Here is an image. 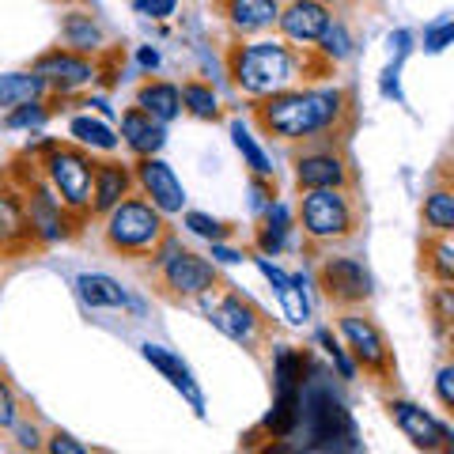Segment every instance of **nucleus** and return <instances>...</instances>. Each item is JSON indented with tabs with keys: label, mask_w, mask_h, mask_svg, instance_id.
Here are the masks:
<instances>
[{
	"label": "nucleus",
	"mask_w": 454,
	"mask_h": 454,
	"mask_svg": "<svg viewBox=\"0 0 454 454\" xmlns=\"http://www.w3.org/2000/svg\"><path fill=\"white\" fill-rule=\"evenodd\" d=\"M38 247L42 239L31 227V216H27L23 193L4 170L0 175V258H23V254H31Z\"/></svg>",
	"instance_id": "nucleus-10"
},
{
	"label": "nucleus",
	"mask_w": 454,
	"mask_h": 454,
	"mask_svg": "<svg viewBox=\"0 0 454 454\" xmlns=\"http://www.w3.org/2000/svg\"><path fill=\"white\" fill-rule=\"evenodd\" d=\"M330 23V4H322V0H288V8L277 12V31L295 46H315Z\"/></svg>",
	"instance_id": "nucleus-15"
},
{
	"label": "nucleus",
	"mask_w": 454,
	"mask_h": 454,
	"mask_svg": "<svg viewBox=\"0 0 454 454\" xmlns=\"http://www.w3.org/2000/svg\"><path fill=\"white\" fill-rule=\"evenodd\" d=\"M186 227H190L193 235L208 239V243H223V239L231 235V227L220 223V220H212V216H205V212H186Z\"/></svg>",
	"instance_id": "nucleus-35"
},
{
	"label": "nucleus",
	"mask_w": 454,
	"mask_h": 454,
	"mask_svg": "<svg viewBox=\"0 0 454 454\" xmlns=\"http://www.w3.org/2000/svg\"><path fill=\"white\" fill-rule=\"evenodd\" d=\"M178 95H182V110H190L193 118H201V121H216L220 118L216 95H212L208 83L190 80V83H182V88H178Z\"/></svg>",
	"instance_id": "nucleus-28"
},
{
	"label": "nucleus",
	"mask_w": 454,
	"mask_h": 454,
	"mask_svg": "<svg viewBox=\"0 0 454 454\" xmlns=\"http://www.w3.org/2000/svg\"><path fill=\"white\" fill-rule=\"evenodd\" d=\"M303 372H307L303 352H295V348L277 352V387H303Z\"/></svg>",
	"instance_id": "nucleus-33"
},
{
	"label": "nucleus",
	"mask_w": 454,
	"mask_h": 454,
	"mask_svg": "<svg viewBox=\"0 0 454 454\" xmlns=\"http://www.w3.org/2000/svg\"><path fill=\"white\" fill-rule=\"evenodd\" d=\"M42 175H46L50 190L57 193V201L68 208V216L76 223L91 220V175H95V160L80 145H61V140H50L31 152Z\"/></svg>",
	"instance_id": "nucleus-4"
},
{
	"label": "nucleus",
	"mask_w": 454,
	"mask_h": 454,
	"mask_svg": "<svg viewBox=\"0 0 454 454\" xmlns=\"http://www.w3.org/2000/svg\"><path fill=\"white\" fill-rule=\"evenodd\" d=\"M337 61H330L318 46H295V42H235L227 50V73L231 83L250 98L288 91V88H307L310 80L333 76Z\"/></svg>",
	"instance_id": "nucleus-2"
},
{
	"label": "nucleus",
	"mask_w": 454,
	"mask_h": 454,
	"mask_svg": "<svg viewBox=\"0 0 454 454\" xmlns=\"http://www.w3.org/2000/svg\"><path fill=\"white\" fill-rule=\"evenodd\" d=\"M307 417V432L315 439V447H337V439H352V420L340 409L337 397H330L325 390H310L300 394V420Z\"/></svg>",
	"instance_id": "nucleus-12"
},
{
	"label": "nucleus",
	"mask_w": 454,
	"mask_h": 454,
	"mask_svg": "<svg viewBox=\"0 0 454 454\" xmlns=\"http://www.w3.org/2000/svg\"><path fill=\"white\" fill-rule=\"evenodd\" d=\"M450 38H454V23H450V20H439L435 27H428V31H424V46H428L432 53H439V50H447Z\"/></svg>",
	"instance_id": "nucleus-38"
},
{
	"label": "nucleus",
	"mask_w": 454,
	"mask_h": 454,
	"mask_svg": "<svg viewBox=\"0 0 454 454\" xmlns=\"http://www.w3.org/2000/svg\"><path fill=\"white\" fill-rule=\"evenodd\" d=\"M140 65L155 68V65H160V53H155V50H140Z\"/></svg>",
	"instance_id": "nucleus-45"
},
{
	"label": "nucleus",
	"mask_w": 454,
	"mask_h": 454,
	"mask_svg": "<svg viewBox=\"0 0 454 454\" xmlns=\"http://www.w3.org/2000/svg\"><path fill=\"white\" fill-rule=\"evenodd\" d=\"M212 258H220V262H243V254L227 250V247H220V243H212Z\"/></svg>",
	"instance_id": "nucleus-44"
},
{
	"label": "nucleus",
	"mask_w": 454,
	"mask_h": 454,
	"mask_svg": "<svg viewBox=\"0 0 454 454\" xmlns=\"http://www.w3.org/2000/svg\"><path fill=\"white\" fill-rule=\"evenodd\" d=\"M46 450H53V454H83L88 447H83V443H76L73 435H53L50 443H46Z\"/></svg>",
	"instance_id": "nucleus-42"
},
{
	"label": "nucleus",
	"mask_w": 454,
	"mask_h": 454,
	"mask_svg": "<svg viewBox=\"0 0 454 454\" xmlns=\"http://www.w3.org/2000/svg\"><path fill=\"white\" fill-rule=\"evenodd\" d=\"M250 114L265 137L333 148V137L345 140L356 125V95L348 88H288L254 98Z\"/></svg>",
	"instance_id": "nucleus-1"
},
{
	"label": "nucleus",
	"mask_w": 454,
	"mask_h": 454,
	"mask_svg": "<svg viewBox=\"0 0 454 454\" xmlns=\"http://www.w3.org/2000/svg\"><path fill=\"white\" fill-rule=\"evenodd\" d=\"M152 265L160 269L155 277V292L170 303H186L197 300L201 292H208L212 284H220L216 269H212L205 258H197L193 250H182L175 235L163 239V247L152 254Z\"/></svg>",
	"instance_id": "nucleus-6"
},
{
	"label": "nucleus",
	"mask_w": 454,
	"mask_h": 454,
	"mask_svg": "<svg viewBox=\"0 0 454 454\" xmlns=\"http://www.w3.org/2000/svg\"><path fill=\"white\" fill-rule=\"evenodd\" d=\"M16 420H20V402H16V390L8 387V379H0V432H8Z\"/></svg>",
	"instance_id": "nucleus-37"
},
{
	"label": "nucleus",
	"mask_w": 454,
	"mask_h": 454,
	"mask_svg": "<svg viewBox=\"0 0 454 454\" xmlns=\"http://www.w3.org/2000/svg\"><path fill=\"white\" fill-rule=\"evenodd\" d=\"M322 4H340V0H322Z\"/></svg>",
	"instance_id": "nucleus-46"
},
{
	"label": "nucleus",
	"mask_w": 454,
	"mask_h": 454,
	"mask_svg": "<svg viewBox=\"0 0 454 454\" xmlns=\"http://www.w3.org/2000/svg\"><path fill=\"white\" fill-rule=\"evenodd\" d=\"M137 106L145 110V114H152L155 121H175L178 114H182V95H178V88L175 83H163V80H145L137 88Z\"/></svg>",
	"instance_id": "nucleus-21"
},
{
	"label": "nucleus",
	"mask_w": 454,
	"mask_h": 454,
	"mask_svg": "<svg viewBox=\"0 0 454 454\" xmlns=\"http://www.w3.org/2000/svg\"><path fill=\"white\" fill-rule=\"evenodd\" d=\"M121 137L137 155H155L163 148V140H167L163 121H155L152 114H145L140 106H129L121 114Z\"/></svg>",
	"instance_id": "nucleus-20"
},
{
	"label": "nucleus",
	"mask_w": 454,
	"mask_h": 454,
	"mask_svg": "<svg viewBox=\"0 0 454 454\" xmlns=\"http://www.w3.org/2000/svg\"><path fill=\"white\" fill-rule=\"evenodd\" d=\"M318 292L337 310H356L372 300V273L356 258H325L318 265Z\"/></svg>",
	"instance_id": "nucleus-9"
},
{
	"label": "nucleus",
	"mask_w": 454,
	"mask_h": 454,
	"mask_svg": "<svg viewBox=\"0 0 454 454\" xmlns=\"http://www.w3.org/2000/svg\"><path fill=\"white\" fill-rule=\"evenodd\" d=\"M76 288H80V300L88 307H110V310L129 307V295H125V288L114 277H106V273H83L76 280Z\"/></svg>",
	"instance_id": "nucleus-24"
},
{
	"label": "nucleus",
	"mask_w": 454,
	"mask_h": 454,
	"mask_svg": "<svg viewBox=\"0 0 454 454\" xmlns=\"http://www.w3.org/2000/svg\"><path fill=\"white\" fill-rule=\"evenodd\" d=\"M300 231L310 250L345 243L360 231V201L352 190H303Z\"/></svg>",
	"instance_id": "nucleus-5"
},
{
	"label": "nucleus",
	"mask_w": 454,
	"mask_h": 454,
	"mask_svg": "<svg viewBox=\"0 0 454 454\" xmlns=\"http://www.w3.org/2000/svg\"><path fill=\"white\" fill-rule=\"evenodd\" d=\"M35 73L50 83L53 95H68V91L83 88V83H95V57L76 53V50H68V46L65 50L57 46V50L38 57Z\"/></svg>",
	"instance_id": "nucleus-13"
},
{
	"label": "nucleus",
	"mask_w": 454,
	"mask_h": 454,
	"mask_svg": "<svg viewBox=\"0 0 454 454\" xmlns=\"http://www.w3.org/2000/svg\"><path fill=\"white\" fill-rule=\"evenodd\" d=\"M137 178L133 170L125 163H114V160H103L95 163V175H91V216H106V212L125 201L133 193Z\"/></svg>",
	"instance_id": "nucleus-17"
},
{
	"label": "nucleus",
	"mask_w": 454,
	"mask_h": 454,
	"mask_svg": "<svg viewBox=\"0 0 454 454\" xmlns=\"http://www.w3.org/2000/svg\"><path fill=\"white\" fill-rule=\"evenodd\" d=\"M46 95H50V83L42 80L35 68L31 73H4L0 76V110L35 103V98H46Z\"/></svg>",
	"instance_id": "nucleus-22"
},
{
	"label": "nucleus",
	"mask_w": 454,
	"mask_h": 454,
	"mask_svg": "<svg viewBox=\"0 0 454 454\" xmlns=\"http://www.w3.org/2000/svg\"><path fill=\"white\" fill-rule=\"evenodd\" d=\"M318 340H322V348L330 352V360L337 364V372H340V379H356V364H352V356L345 348H340V340L330 333V330H318Z\"/></svg>",
	"instance_id": "nucleus-36"
},
{
	"label": "nucleus",
	"mask_w": 454,
	"mask_h": 454,
	"mask_svg": "<svg viewBox=\"0 0 454 454\" xmlns=\"http://www.w3.org/2000/svg\"><path fill=\"white\" fill-rule=\"evenodd\" d=\"M212 8H216L239 35H262L269 27H277L280 0H212Z\"/></svg>",
	"instance_id": "nucleus-18"
},
{
	"label": "nucleus",
	"mask_w": 454,
	"mask_h": 454,
	"mask_svg": "<svg viewBox=\"0 0 454 454\" xmlns=\"http://www.w3.org/2000/svg\"><path fill=\"white\" fill-rule=\"evenodd\" d=\"M280 300H284V310H288V318H292L295 325L307 322V303L300 300V292H295V280L288 284V288H280Z\"/></svg>",
	"instance_id": "nucleus-39"
},
{
	"label": "nucleus",
	"mask_w": 454,
	"mask_h": 454,
	"mask_svg": "<svg viewBox=\"0 0 454 454\" xmlns=\"http://www.w3.org/2000/svg\"><path fill=\"white\" fill-rule=\"evenodd\" d=\"M12 428H16V424H12ZM16 435H20V447L27 450V447H31V450H38L42 443H38V432L35 428H16Z\"/></svg>",
	"instance_id": "nucleus-43"
},
{
	"label": "nucleus",
	"mask_w": 454,
	"mask_h": 454,
	"mask_svg": "<svg viewBox=\"0 0 454 454\" xmlns=\"http://www.w3.org/2000/svg\"><path fill=\"white\" fill-rule=\"evenodd\" d=\"M197 300H201V307L208 310V318L216 322V330H223L227 337L239 340V345L250 348V352H262L273 322H269V315L258 303L247 300V295L235 292V288H220V284H212V288L201 292Z\"/></svg>",
	"instance_id": "nucleus-7"
},
{
	"label": "nucleus",
	"mask_w": 454,
	"mask_h": 454,
	"mask_svg": "<svg viewBox=\"0 0 454 454\" xmlns=\"http://www.w3.org/2000/svg\"><path fill=\"white\" fill-rule=\"evenodd\" d=\"M170 235V227L163 220V212L145 197H125L103 216V243L118 258H148L163 247V239Z\"/></svg>",
	"instance_id": "nucleus-3"
},
{
	"label": "nucleus",
	"mask_w": 454,
	"mask_h": 454,
	"mask_svg": "<svg viewBox=\"0 0 454 454\" xmlns=\"http://www.w3.org/2000/svg\"><path fill=\"white\" fill-rule=\"evenodd\" d=\"M300 394H303V387H277L273 413H269L262 424L273 439H288L295 428H300Z\"/></svg>",
	"instance_id": "nucleus-23"
},
{
	"label": "nucleus",
	"mask_w": 454,
	"mask_h": 454,
	"mask_svg": "<svg viewBox=\"0 0 454 454\" xmlns=\"http://www.w3.org/2000/svg\"><path fill=\"white\" fill-rule=\"evenodd\" d=\"M428 303H432V318H435L439 337H447V333H450V318H454V295H450V284H435Z\"/></svg>",
	"instance_id": "nucleus-34"
},
{
	"label": "nucleus",
	"mask_w": 454,
	"mask_h": 454,
	"mask_svg": "<svg viewBox=\"0 0 454 454\" xmlns=\"http://www.w3.org/2000/svg\"><path fill=\"white\" fill-rule=\"evenodd\" d=\"M140 352H145V360H148L163 379H170V387H178L182 394H186V402L197 409V417H205V397H201V390H197V382H193V375H190V367L182 364L175 352H167L163 345H152V340H148V345L140 348Z\"/></svg>",
	"instance_id": "nucleus-19"
},
{
	"label": "nucleus",
	"mask_w": 454,
	"mask_h": 454,
	"mask_svg": "<svg viewBox=\"0 0 454 454\" xmlns=\"http://www.w3.org/2000/svg\"><path fill=\"white\" fill-rule=\"evenodd\" d=\"M387 409H390V417H394L397 428L405 432V439H413V447H420V450H450L454 447L450 428L443 420H435L428 409H420L413 402H397V397Z\"/></svg>",
	"instance_id": "nucleus-14"
},
{
	"label": "nucleus",
	"mask_w": 454,
	"mask_h": 454,
	"mask_svg": "<svg viewBox=\"0 0 454 454\" xmlns=\"http://www.w3.org/2000/svg\"><path fill=\"white\" fill-rule=\"evenodd\" d=\"M420 216H424V223H428V231H439V235L454 231V186L450 182H439V186L424 197Z\"/></svg>",
	"instance_id": "nucleus-27"
},
{
	"label": "nucleus",
	"mask_w": 454,
	"mask_h": 454,
	"mask_svg": "<svg viewBox=\"0 0 454 454\" xmlns=\"http://www.w3.org/2000/svg\"><path fill=\"white\" fill-rule=\"evenodd\" d=\"M61 38H65V46L76 50V53L103 50V31H98V23L88 16V12H68L61 20Z\"/></svg>",
	"instance_id": "nucleus-26"
},
{
	"label": "nucleus",
	"mask_w": 454,
	"mask_h": 454,
	"mask_svg": "<svg viewBox=\"0 0 454 454\" xmlns=\"http://www.w3.org/2000/svg\"><path fill=\"white\" fill-rule=\"evenodd\" d=\"M231 137H235V148L243 152V160H247V167L254 170V175H258V178H273V163H269V155L258 148V140L247 133L243 121H231Z\"/></svg>",
	"instance_id": "nucleus-30"
},
{
	"label": "nucleus",
	"mask_w": 454,
	"mask_h": 454,
	"mask_svg": "<svg viewBox=\"0 0 454 454\" xmlns=\"http://www.w3.org/2000/svg\"><path fill=\"white\" fill-rule=\"evenodd\" d=\"M284 239H288V208L273 201L269 212H265L262 227H258V250L262 254H277L284 247Z\"/></svg>",
	"instance_id": "nucleus-29"
},
{
	"label": "nucleus",
	"mask_w": 454,
	"mask_h": 454,
	"mask_svg": "<svg viewBox=\"0 0 454 454\" xmlns=\"http://www.w3.org/2000/svg\"><path fill=\"white\" fill-rule=\"evenodd\" d=\"M337 330H340V337H345V348H348L352 364L364 367L375 382H394V375H397L394 352H390L387 337H382V330L372 318H364L360 310H340Z\"/></svg>",
	"instance_id": "nucleus-8"
},
{
	"label": "nucleus",
	"mask_w": 454,
	"mask_h": 454,
	"mask_svg": "<svg viewBox=\"0 0 454 454\" xmlns=\"http://www.w3.org/2000/svg\"><path fill=\"white\" fill-rule=\"evenodd\" d=\"M295 186L303 190H352L356 175L348 170V160L337 148H307L295 155Z\"/></svg>",
	"instance_id": "nucleus-11"
},
{
	"label": "nucleus",
	"mask_w": 454,
	"mask_h": 454,
	"mask_svg": "<svg viewBox=\"0 0 454 454\" xmlns=\"http://www.w3.org/2000/svg\"><path fill=\"white\" fill-rule=\"evenodd\" d=\"M68 133H73L80 145H88V148H103V152H114V148H118V137H114L106 125H103V121H95V118H73Z\"/></svg>",
	"instance_id": "nucleus-31"
},
{
	"label": "nucleus",
	"mask_w": 454,
	"mask_h": 454,
	"mask_svg": "<svg viewBox=\"0 0 454 454\" xmlns=\"http://www.w3.org/2000/svg\"><path fill=\"white\" fill-rule=\"evenodd\" d=\"M420 265H424V273H428L435 284H450L454 280V243H450V235H439L432 231L428 239H424V247H420Z\"/></svg>",
	"instance_id": "nucleus-25"
},
{
	"label": "nucleus",
	"mask_w": 454,
	"mask_h": 454,
	"mask_svg": "<svg viewBox=\"0 0 454 454\" xmlns=\"http://www.w3.org/2000/svg\"><path fill=\"white\" fill-rule=\"evenodd\" d=\"M53 114V103L50 98H35V103H23V106H12L4 125L8 129H27V125H42Z\"/></svg>",
	"instance_id": "nucleus-32"
},
{
	"label": "nucleus",
	"mask_w": 454,
	"mask_h": 454,
	"mask_svg": "<svg viewBox=\"0 0 454 454\" xmlns=\"http://www.w3.org/2000/svg\"><path fill=\"white\" fill-rule=\"evenodd\" d=\"M133 178L140 182L145 197L163 212V216H175V212H182V205H186V190H182V182L175 178V170H170L163 160H155V155H140Z\"/></svg>",
	"instance_id": "nucleus-16"
},
{
	"label": "nucleus",
	"mask_w": 454,
	"mask_h": 454,
	"mask_svg": "<svg viewBox=\"0 0 454 454\" xmlns=\"http://www.w3.org/2000/svg\"><path fill=\"white\" fill-rule=\"evenodd\" d=\"M435 394L447 409H454V367H443V372L435 375Z\"/></svg>",
	"instance_id": "nucleus-41"
},
{
	"label": "nucleus",
	"mask_w": 454,
	"mask_h": 454,
	"mask_svg": "<svg viewBox=\"0 0 454 454\" xmlns=\"http://www.w3.org/2000/svg\"><path fill=\"white\" fill-rule=\"evenodd\" d=\"M140 16H148V20H167V16H175V4L178 0H133Z\"/></svg>",
	"instance_id": "nucleus-40"
}]
</instances>
